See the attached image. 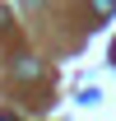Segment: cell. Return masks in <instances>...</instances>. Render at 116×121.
I'll use <instances>...</instances> for the list:
<instances>
[{
  "label": "cell",
  "mask_w": 116,
  "mask_h": 121,
  "mask_svg": "<svg viewBox=\"0 0 116 121\" xmlns=\"http://www.w3.org/2000/svg\"><path fill=\"white\" fill-rule=\"evenodd\" d=\"M14 75H19V79H37V75H42V65H37L33 56H23V60L14 65Z\"/></svg>",
  "instance_id": "obj_1"
},
{
  "label": "cell",
  "mask_w": 116,
  "mask_h": 121,
  "mask_svg": "<svg viewBox=\"0 0 116 121\" xmlns=\"http://www.w3.org/2000/svg\"><path fill=\"white\" fill-rule=\"evenodd\" d=\"M93 14H98V19H112L116 14V0H93Z\"/></svg>",
  "instance_id": "obj_2"
},
{
  "label": "cell",
  "mask_w": 116,
  "mask_h": 121,
  "mask_svg": "<svg viewBox=\"0 0 116 121\" xmlns=\"http://www.w3.org/2000/svg\"><path fill=\"white\" fill-rule=\"evenodd\" d=\"M5 23H9V9H5V5H0V28H5Z\"/></svg>",
  "instance_id": "obj_3"
},
{
  "label": "cell",
  "mask_w": 116,
  "mask_h": 121,
  "mask_svg": "<svg viewBox=\"0 0 116 121\" xmlns=\"http://www.w3.org/2000/svg\"><path fill=\"white\" fill-rule=\"evenodd\" d=\"M112 60H116V47H112Z\"/></svg>",
  "instance_id": "obj_4"
}]
</instances>
